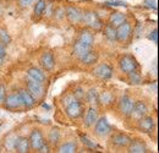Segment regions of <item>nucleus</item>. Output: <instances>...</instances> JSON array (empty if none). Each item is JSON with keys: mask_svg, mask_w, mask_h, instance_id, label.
Returning <instances> with one entry per match:
<instances>
[{"mask_svg": "<svg viewBox=\"0 0 159 153\" xmlns=\"http://www.w3.org/2000/svg\"><path fill=\"white\" fill-rule=\"evenodd\" d=\"M81 23H83L87 28H89L92 31H98L103 27V22L100 20L98 12L93 11V10H86L82 12Z\"/></svg>", "mask_w": 159, "mask_h": 153, "instance_id": "f257e3e1", "label": "nucleus"}, {"mask_svg": "<svg viewBox=\"0 0 159 153\" xmlns=\"http://www.w3.org/2000/svg\"><path fill=\"white\" fill-rule=\"evenodd\" d=\"M118 64H119V69L121 70V72H124L125 75H127L135 70H139V63H137L136 58L131 54L121 55Z\"/></svg>", "mask_w": 159, "mask_h": 153, "instance_id": "f03ea898", "label": "nucleus"}, {"mask_svg": "<svg viewBox=\"0 0 159 153\" xmlns=\"http://www.w3.org/2000/svg\"><path fill=\"white\" fill-rule=\"evenodd\" d=\"M65 113H66V115H67L71 120L79 119L80 116H82L83 113H84L83 102H82V100H79V99L72 100L70 104H67V105L65 107Z\"/></svg>", "mask_w": 159, "mask_h": 153, "instance_id": "7ed1b4c3", "label": "nucleus"}, {"mask_svg": "<svg viewBox=\"0 0 159 153\" xmlns=\"http://www.w3.org/2000/svg\"><path fill=\"white\" fill-rule=\"evenodd\" d=\"M26 90L32 95V97L38 100V99H42L45 92H44V83H40V82H37V81H33L31 78L27 77V82H26Z\"/></svg>", "mask_w": 159, "mask_h": 153, "instance_id": "20e7f679", "label": "nucleus"}, {"mask_svg": "<svg viewBox=\"0 0 159 153\" xmlns=\"http://www.w3.org/2000/svg\"><path fill=\"white\" fill-rule=\"evenodd\" d=\"M93 126H94V134L98 137H107L108 135L111 134V125L105 116L98 118Z\"/></svg>", "mask_w": 159, "mask_h": 153, "instance_id": "39448f33", "label": "nucleus"}, {"mask_svg": "<svg viewBox=\"0 0 159 153\" xmlns=\"http://www.w3.org/2000/svg\"><path fill=\"white\" fill-rule=\"evenodd\" d=\"M132 36V25L126 20L116 27V40L120 43H126Z\"/></svg>", "mask_w": 159, "mask_h": 153, "instance_id": "423d86ee", "label": "nucleus"}, {"mask_svg": "<svg viewBox=\"0 0 159 153\" xmlns=\"http://www.w3.org/2000/svg\"><path fill=\"white\" fill-rule=\"evenodd\" d=\"M65 16H66V19L67 21L71 23V25H74V26H76V25H80L81 23V21H82V10L77 7V6H72V5H69V6H66L65 7Z\"/></svg>", "mask_w": 159, "mask_h": 153, "instance_id": "0eeeda50", "label": "nucleus"}, {"mask_svg": "<svg viewBox=\"0 0 159 153\" xmlns=\"http://www.w3.org/2000/svg\"><path fill=\"white\" fill-rule=\"evenodd\" d=\"M130 140H131V137L129 135L124 134V132H115V134H111L110 136V145L114 148L121 150V148L127 147V145L130 143Z\"/></svg>", "mask_w": 159, "mask_h": 153, "instance_id": "6e6552de", "label": "nucleus"}, {"mask_svg": "<svg viewBox=\"0 0 159 153\" xmlns=\"http://www.w3.org/2000/svg\"><path fill=\"white\" fill-rule=\"evenodd\" d=\"M156 128V121L152 116L144 115L137 120V129L143 134H151Z\"/></svg>", "mask_w": 159, "mask_h": 153, "instance_id": "1a4fd4ad", "label": "nucleus"}, {"mask_svg": "<svg viewBox=\"0 0 159 153\" xmlns=\"http://www.w3.org/2000/svg\"><path fill=\"white\" fill-rule=\"evenodd\" d=\"M28 142H30L31 150L38 151V148L45 142L44 135H43V132L40 131L39 129H33V130L31 131L30 136H28Z\"/></svg>", "mask_w": 159, "mask_h": 153, "instance_id": "9d476101", "label": "nucleus"}, {"mask_svg": "<svg viewBox=\"0 0 159 153\" xmlns=\"http://www.w3.org/2000/svg\"><path fill=\"white\" fill-rule=\"evenodd\" d=\"M92 74L96 77H98L100 80H109L113 76V67L109 65V64H98L93 70H92Z\"/></svg>", "mask_w": 159, "mask_h": 153, "instance_id": "9b49d317", "label": "nucleus"}, {"mask_svg": "<svg viewBox=\"0 0 159 153\" xmlns=\"http://www.w3.org/2000/svg\"><path fill=\"white\" fill-rule=\"evenodd\" d=\"M2 102H4V107L6 109H10V110H16V109H20L21 107H23L17 92H12V93L6 95Z\"/></svg>", "mask_w": 159, "mask_h": 153, "instance_id": "f8f14e48", "label": "nucleus"}, {"mask_svg": "<svg viewBox=\"0 0 159 153\" xmlns=\"http://www.w3.org/2000/svg\"><path fill=\"white\" fill-rule=\"evenodd\" d=\"M39 64L44 71H52L55 67V57L52 52H44L39 57Z\"/></svg>", "mask_w": 159, "mask_h": 153, "instance_id": "ddd939ff", "label": "nucleus"}, {"mask_svg": "<svg viewBox=\"0 0 159 153\" xmlns=\"http://www.w3.org/2000/svg\"><path fill=\"white\" fill-rule=\"evenodd\" d=\"M134 103H135V100H134L132 97L127 96V95L121 96V98L119 99V104H118L119 112L122 115H125V116H129L130 113H131V110H132Z\"/></svg>", "mask_w": 159, "mask_h": 153, "instance_id": "4468645a", "label": "nucleus"}, {"mask_svg": "<svg viewBox=\"0 0 159 153\" xmlns=\"http://www.w3.org/2000/svg\"><path fill=\"white\" fill-rule=\"evenodd\" d=\"M147 113H148V107H147V104H146L143 100H135L134 107H132V110H131V113H130L129 116H131L132 119L139 120V118L147 115Z\"/></svg>", "mask_w": 159, "mask_h": 153, "instance_id": "2eb2a0df", "label": "nucleus"}, {"mask_svg": "<svg viewBox=\"0 0 159 153\" xmlns=\"http://www.w3.org/2000/svg\"><path fill=\"white\" fill-rule=\"evenodd\" d=\"M147 150V145L142 138H131L127 145V152L130 153H146Z\"/></svg>", "mask_w": 159, "mask_h": 153, "instance_id": "dca6fc26", "label": "nucleus"}, {"mask_svg": "<svg viewBox=\"0 0 159 153\" xmlns=\"http://www.w3.org/2000/svg\"><path fill=\"white\" fill-rule=\"evenodd\" d=\"M98 119V112L96 107H91L86 110V113H83V123L87 128H92L94 125V123Z\"/></svg>", "mask_w": 159, "mask_h": 153, "instance_id": "f3484780", "label": "nucleus"}, {"mask_svg": "<svg viewBox=\"0 0 159 153\" xmlns=\"http://www.w3.org/2000/svg\"><path fill=\"white\" fill-rule=\"evenodd\" d=\"M27 77L33 80V81H37V82H40V83H45L47 82V75L44 72V70L42 69H38L36 66L33 67H30L27 70Z\"/></svg>", "mask_w": 159, "mask_h": 153, "instance_id": "a211bd4d", "label": "nucleus"}, {"mask_svg": "<svg viewBox=\"0 0 159 153\" xmlns=\"http://www.w3.org/2000/svg\"><path fill=\"white\" fill-rule=\"evenodd\" d=\"M92 49V45H89V44H87V43H84V42H82V40H80L77 39L76 42H75V44H74V48H72V53H74V55L76 58H82L87 52H89Z\"/></svg>", "mask_w": 159, "mask_h": 153, "instance_id": "6ab92c4d", "label": "nucleus"}, {"mask_svg": "<svg viewBox=\"0 0 159 153\" xmlns=\"http://www.w3.org/2000/svg\"><path fill=\"white\" fill-rule=\"evenodd\" d=\"M14 150L19 153L30 152L31 147H30L28 137H25V136H19V137H16V138H15V143H14Z\"/></svg>", "mask_w": 159, "mask_h": 153, "instance_id": "aec40b11", "label": "nucleus"}, {"mask_svg": "<svg viewBox=\"0 0 159 153\" xmlns=\"http://www.w3.org/2000/svg\"><path fill=\"white\" fill-rule=\"evenodd\" d=\"M19 96H20L21 103L25 108H33L36 104V99L32 97V95L26 90V88H21L19 90Z\"/></svg>", "mask_w": 159, "mask_h": 153, "instance_id": "412c9836", "label": "nucleus"}, {"mask_svg": "<svg viewBox=\"0 0 159 153\" xmlns=\"http://www.w3.org/2000/svg\"><path fill=\"white\" fill-rule=\"evenodd\" d=\"M99 60V54L97 50H93L91 49L89 52H87L82 58H80V61L83 64V65H87V66H91V65H96Z\"/></svg>", "mask_w": 159, "mask_h": 153, "instance_id": "4be33fe9", "label": "nucleus"}, {"mask_svg": "<svg viewBox=\"0 0 159 153\" xmlns=\"http://www.w3.org/2000/svg\"><path fill=\"white\" fill-rule=\"evenodd\" d=\"M98 100H99V104L104 105V107H110L111 104H114L115 102V96L113 92L110 91H102L98 97Z\"/></svg>", "mask_w": 159, "mask_h": 153, "instance_id": "5701e85b", "label": "nucleus"}, {"mask_svg": "<svg viewBox=\"0 0 159 153\" xmlns=\"http://www.w3.org/2000/svg\"><path fill=\"white\" fill-rule=\"evenodd\" d=\"M57 152L59 153H75L77 152V142L74 140L62 142L60 146H58Z\"/></svg>", "mask_w": 159, "mask_h": 153, "instance_id": "b1692460", "label": "nucleus"}, {"mask_svg": "<svg viewBox=\"0 0 159 153\" xmlns=\"http://www.w3.org/2000/svg\"><path fill=\"white\" fill-rule=\"evenodd\" d=\"M124 21H126V15L124 12H120V11H114L110 14V16L108 19V23L116 28Z\"/></svg>", "mask_w": 159, "mask_h": 153, "instance_id": "393cba45", "label": "nucleus"}, {"mask_svg": "<svg viewBox=\"0 0 159 153\" xmlns=\"http://www.w3.org/2000/svg\"><path fill=\"white\" fill-rule=\"evenodd\" d=\"M98 97H99V93L96 88H89L86 95H84V99L86 102L91 105V107H97L99 104V100H98Z\"/></svg>", "mask_w": 159, "mask_h": 153, "instance_id": "a878e982", "label": "nucleus"}, {"mask_svg": "<svg viewBox=\"0 0 159 153\" xmlns=\"http://www.w3.org/2000/svg\"><path fill=\"white\" fill-rule=\"evenodd\" d=\"M77 39H80V40H82V42H84V43H87V44H89V45L93 47L94 39H96V35L92 32V30L84 28V30H82V31L80 32L79 38Z\"/></svg>", "mask_w": 159, "mask_h": 153, "instance_id": "bb28decb", "label": "nucleus"}, {"mask_svg": "<svg viewBox=\"0 0 159 153\" xmlns=\"http://www.w3.org/2000/svg\"><path fill=\"white\" fill-rule=\"evenodd\" d=\"M48 7V1L47 0H37L34 2V6H33V14L36 17H40L44 15L45 10Z\"/></svg>", "mask_w": 159, "mask_h": 153, "instance_id": "cd10ccee", "label": "nucleus"}, {"mask_svg": "<svg viewBox=\"0 0 159 153\" xmlns=\"http://www.w3.org/2000/svg\"><path fill=\"white\" fill-rule=\"evenodd\" d=\"M103 35L109 42H115L116 40V28L110 26L109 23H107L103 28Z\"/></svg>", "mask_w": 159, "mask_h": 153, "instance_id": "c85d7f7f", "label": "nucleus"}, {"mask_svg": "<svg viewBox=\"0 0 159 153\" xmlns=\"http://www.w3.org/2000/svg\"><path fill=\"white\" fill-rule=\"evenodd\" d=\"M61 138V134H60L59 129H52L49 131V135H48V141L50 145H58Z\"/></svg>", "mask_w": 159, "mask_h": 153, "instance_id": "c756f323", "label": "nucleus"}, {"mask_svg": "<svg viewBox=\"0 0 159 153\" xmlns=\"http://www.w3.org/2000/svg\"><path fill=\"white\" fill-rule=\"evenodd\" d=\"M0 43L5 47L11 43V36L5 27H0Z\"/></svg>", "mask_w": 159, "mask_h": 153, "instance_id": "7c9ffc66", "label": "nucleus"}, {"mask_svg": "<svg viewBox=\"0 0 159 153\" xmlns=\"http://www.w3.org/2000/svg\"><path fill=\"white\" fill-rule=\"evenodd\" d=\"M127 78H129V82L131 85H139L142 82V76L139 72V70H135V71L127 74Z\"/></svg>", "mask_w": 159, "mask_h": 153, "instance_id": "2f4dec72", "label": "nucleus"}, {"mask_svg": "<svg viewBox=\"0 0 159 153\" xmlns=\"http://www.w3.org/2000/svg\"><path fill=\"white\" fill-rule=\"evenodd\" d=\"M72 95H74V97H75L76 99H79V100H84V95H86V92H84V90H83L82 87H76L75 91L72 92Z\"/></svg>", "mask_w": 159, "mask_h": 153, "instance_id": "473e14b6", "label": "nucleus"}, {"mask_svg": "<svg viewBox=\"0 0 159 153\" xmlns=\"http://www.w3.org/2000/svg\"><path fill=\"white\" fill-rule=\"evenodd\" d=\"M75 99H76V98L74 97V95H72V93H67L66 96L61 99V104H62V107L65 108L67 104H70V103H71L72 100H75Z\"/></svg>", "mask_w": 159, "mask_h": 153, "instance_id": "72a5a7b5", "label": "nucleus"}, {"mask_svg": "<svg viewBox=\"0 0 159 153\" xmlns=\"http://www.w3.org/2000/svg\"><path fill=\"white\" fill-rule=\"evenodd\" d=\"M37 0H17V4L20 5L21 7H28L31 5H33Z\"/></svg>", "mask_w": 159, "mask_h": 153, "instance_id": "f704fd0d", "label": "nucleus"}, {"mask_svg": "<svg viewBox=\"0 0 159 153\" xmlns=\"http://www.w3.org/2000/svg\"><path fill=\"white\" fill-rule=\"evenodd\" d=\"M143 4L151 9L157 10V0H143Z\"/></svg>", "mask_w": 159, "mask_h": 153, "instance_id": "c9c22d12", "label": "nucleus"}, {"mask_svg": "<svg viewBox=\"0 0 159 153\" xmlns=\"http://www.w3.org/2000/svg\"><path fill=\"white\" fill-rule=\"evenodd\" d=\"M37 152H39V153H48V152H50V146H49V143L44 142V143L40 146L39 148H38V151H37Z\"/></svg>", "mask_w": 159, "mask_h": 153, "instance_id": "e433bc0d", "label": "nucleus"}, {"mask_svg": "<svg viewBox=\"0 0 159 153\" xmlns=\"http://www.w3.org/2000/svg\"><path fill=\"white\" fill-rule=\"evenodd\" d=\"M149 39H151V40H153L154 43H158V30H157V28H154V30L151 32V35H149Z\"/></svg>", "mask_w": 159, "mask_h": 153, "instance_id": "4c0bfd02", "label": "nucleus"}, {"mask_svg": "<svg viewBox=\"0 0 159 153\" xmlns=\"http://www.w3.org/2000/svg\"><path fill=\"white\" fill-rule=\"evenodd\" d=\"M5 57H6V48H5V45H2L0 43V63L5 59Z\"/></svg>", "mask_w": 159, "mask_h": 153, "instance_id": "58836bf2", "label": "nucleus"}, {"mask_svg": "<svg viewBox=\"0 0 159 153\" xmlns=\"http://www.w3.org/2000/svg\"><path fill=\"white\" fill-rule=\"evenodd\" d=\"M105 4L108 5H113V6H125L124 1H119V0H113V1H107Z\"/></svg>", "mask_w": 159, "mask_h": 153, "instance_id": "ea45409f", "label": "nucleus"}, {"mask_svg": "<svg viewBox=\"0 0 159 153\" xmlns=\"http://www.w3.org/2000/svg\"><path fill=\"white\" fill-rule=\"evenodd\" d=\"M5 96H6V88L4 85H0V103L4 100Z\"/></svg>", "mask_w": 159, "mask_h": 153, "instance_id": "a19ab883", "label": "nucleus"}, {"mask_svg": "<svg viewBox=\"0 0 159 153\" xmlns=\"http://www.w3.org/2000/svg\"><path fill=\"white\" fill-rule=\"evenodd\" d=\"M81 140H82V142L83 143H86V145H88L89 147H96V145L93 143V142H89V140L86 137V136H81Z\"/></svg>", "mask_w": 159, "mask_h": 153, "instance_id": "79ce46f5", "label": "nucleus"}, {"mask_svg": "<svg viewBox=\"0 0 159 153\" xmlns=\"http://www.w3.org/2000/svg\"><path fill=\"white\" fill-rule=\"evenodd\" d=\"M7 1H11V0H7Z\"/></svg>", "mask_w": 159, "mask_h": 153, "instance_id": "37998d69", "label": "nucleus"}]
</instances>
